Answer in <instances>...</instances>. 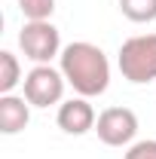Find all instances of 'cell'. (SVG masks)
I'll return each instance as SVG.
<instances>
[{"label": "cell", "mask_w": 156, "mask_h": 159, "mask_svg": "<svg viewBox=\"0 0 156 159\" xmlns=\"http://www.w3.org/2000/svg\"><path fill=\"white\" fill-rule=\"evenodd\" d=\"M58 70L64 74L67 86H74V92L83 98H98L110 86V61L101 52V46L89 43V40L67 43L61 49Z\"/></svg>", "instance_id": "6da1fadb"}, {"label": "cell", "mask_w": 156, "mask_h": 159, "mask_svg": "<svg viewBox=\"0 0 156 159\" xmlns=\"http://www.w3.org/2000/svg\"><path fill=\"white\" fill-rule=\"evenodd\" d=\"M117 64H119V74L129 83H135V86L153 83L156 80V34L129 37L119 46Z\"/></svg>", "instance_id": "7a4b0ae2"}, {"label": "cell", "mask_w": 156, "mask_h": 159, "mask_svg": "<svg viewBox=\"0 0 156 159\" xmlns=\"http://www.w3.org/2000/svg\"><path fill=\"white\" fill-rule=\"evenodd\" d=\"M19 46L34 64H49L61 55V34L52 21H25L19 31Z\"/></svg>", "instance_id": "3957f363"}, {"label": "cell", "mask_w": 156, "mask_h": 159, "mask_svg": "<svg viewBox=\"0 0 156 159\" xmlns=\"http://www.w3.org/2000/svg\"><path fill=\"white\" fill-rule=\"evenodd\" d=\"M64 74L55 70L52 64H34V70H28L25 77V98L31 101V107H52L61 104L64 98Z\"/></svg>", "instance_id": "277c9868"}, {"label": "cell", "mask_w": 156, "mask_h": 159, "mask_svg": "<svg viewBox=\"0 0 156 159\" xmlns=\"http://www.w3.org/2000/svg\"><path fill=\"white\" fill-rule=\"evenodd\" d=\"M95 132L101 144H107V147H132L138 135V116L129 107H107L98 113Z\"/></svg>", "instance_id": "5b68a950"}, {"label": "cell", "mask_w": 156, "mask_h": 159, "mask_svg": "<svg viewBox=\"0 0 156 159\" xmlns=\"http://www.w3.org/2000/svg\"><path fill=\"white\" fill-rule=\"evenodd\" d=\"M58 129L61 132H67V135H86V132H92L95 129V107L89 104V98H67L58 104Z\"/></svg>", "instance_id": "8992f818"}, {"label": "cell", "mask_w": 156, "mask_h": 159, "mask_svg": "<svg viewBox=\"0 0 156 159\" xmlns=\"http://www.w3.org/2000/svg\"><path fill=\"white\" fill-rule=\"evenodd\" d=\"M31 122V101L25 95H0V132L3 135H19Z\"/></svg>", "instance_id": "52a82bcc"}, {"label": "cell", "mask_w": 156, "mask_h": 159, "mask_svg": "<svg viewBox=\"0 0 156 159\" xmlns=\"http://www.w3.org/2000/svg\"><path fill=\"white\" fill-rule=\"evenodd\" d=\"M19 83H25L21 80V64L9 49H3L0 52V95H9Z\"/></svg>", "instance_id": "ba28073f"}, {"label": "cell", "mask_w": 156, "mask_h": 159, "mask_svg": "<svg viewBox=\"0 0 156 159\" xmlns=\"http://www.w3.org/2000/svg\"><path fill=\"white\" fill-rule=\"evenodd\" d=\"M119 12L135 25L156 19V0H119Z\"/></svg>", "instance_id": "9c48e42d"}, {"label": "cell", "mask_w": 156, "mask_h": 159, "mask_svg": "<svg viewBox=\"0 0 156 159\" xmlns=\"http://www.w3.org/2000/svg\"><path fill=\"white\" fill-rule=\"evenodd\" d=\"M19 9L25 21H49L55 12V0H19Z\"/></svg>", "instance_id": "30bf717a"}, {"label": "cell", "mask_w": 156, "mask_h": 159, "mask_svg": "<svg viewBox=\"0 0 156 159\" xmlns=\"http://www.w3.org/2000/svg\"><path fill=\"white\" fill-rule=\"evenodd\" d=\"M122 159H156V138H147V141H135Z\"/></svg>", "instance_id": "8fae6325"}]
</instances>
